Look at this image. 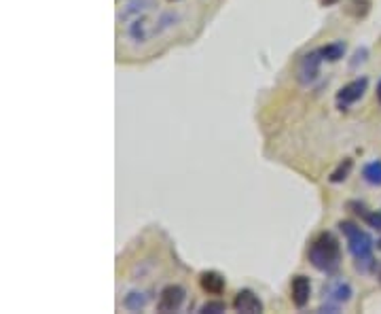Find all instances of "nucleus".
I'll use <instances>...</instances> for the list:
<instances>
[{"mask_svg": "<svg viewBox=\"0 0 381 314\" xmlns=\"http://www.w3.org/2000/svg\"><path fill=\"white\" fill-rule=\"evenodd\" d=\"M155 7H157V0H132V3L127 5L125 13L121 15V22H125V26H127V36L134 38L136 43H144L151 36L159 34V30H161L159 24H163V22L155 24V19L151 15V11Z\"/></svg>", "mask_w": 381, "mask_h": 314, "instance_id": "obj_1", "label": "nucleus"}, {"mask_svg": "<svg viewBox=\"0 0 381 314\" xmlns=\"http://www.w3.org/2000/svg\"><path fill=\"white\" fill-rule=\"evenodd\" d=\"M310 263L324 274H335L341 265V245L330 231L318 233L307 251Z\"/></svg>", "mask_w": 381, "mask_h": 314, "instance_id": "obj_2", "label": "nucleus"}, {"mask_svg": "<svg viewBox=\"0 0 381 314\" xmlns=\"http://www.w3.org/2000/svg\"><path fill=\"white\" fill-rule=\"evenodd\" d=\"M339 229H341L344 236L348 238V249H350V253L354 255L356 261L373 259V247H375V242H373V238H371V236L364 229H360L352 221H341V223H339Z\"/></svg>", "mask_w": 381, "mask_h": 314, "instance_id": "obj_3", "label": "nucleus"}, {"mask_svg": "<svg viewBox=\"0 0 381 314\" xmlns=\"http://www.w3.org/2000/svg\"><path fill=\"white\" fill-rule=\"evenodd\" d=\"M322 295L324 306L320 308V312H339V308L352 299V287L344 279H332L328 285H324Z\"/></svg>", "mask_w": 381, "mask_h": 314, "instance_id": "obj_4", "label": "nucleus"}, {"mask_svg": "<svg viewBox=\"0 0 381 314\" xmlns=\"http://www.w3.org/2000/svg\"><path fill=\"white\" fill-rule=\"evenodd\" d=\"M366 88H369V78L366 76L354 78V81H350L348 85H344L341 90H339V94H337V106L341 108V110H348L354 102H358L364 96Z\"/></svg>", "mask_w": 381, "mask_h": 314, "instance_id": "obj_5", "label": "nucleus"}, {"mask_svg": "<svg viewBox=\"0 0 381 314\" xmlns=\"http://www.w3.org/2000/svg\"><path fill=\"white\" fill-rule=\"evenodd\" d=\"M324 62V58L320 56V49L316 51H310L301 58L299 62V68H296V78L303 83V85H310L316 81V76L320 72V64Z\"/></svg>", "mask_w": 381, "mask_h": 314, "instance_id": "obj_6", "label": "nucleus"}, {"mask_svg": "<svg viewBox=\"0 0 381 314\" xmlns=\"http://www.w3.org/2000/svg\"><path fill=\"white\" fill-rule=\"evenodd\" d=\"M185 289L180 285H167L161 289L159 301H157V310L159 312H176L183 301H185Z\"/></svg>", "mask_w": 381, "mask_h": 314, "instance_id": "obj_7", "label": "nucleus"}, {"mask_svg": "<svg viewBox=\"0 0 381 314\" xmlns=\"http://www.w3.org/2000/svg\"><path fill=\"white\" fill-rule=\"evenodd\" d=\"M310 295H312V283L307 276L299 274V276H294L292 283H290V297H292V304L296 308H305L307 301H310Z\"/></svg>", "mask_w": 381, "mask_h": 314, "instance_id": "obj_8", "label": "nucleus"}, {"mask_svg": "<svg viewBox=\"0 0 381 314\" xmlns=\"http://www.w3.org/2000/svg\"><path fill=\"white\" fill-rule=\"evenodd\" d=\"M233 308L237 312H246V314H259V312H263V301L254 291L242 289L233 299Z\"/></svg>", "mask_w": 381, "mask_h": 314, "instance_id": "obj_9", "label": "nucleus"}, {"mask_svg": "<svg viewBox=\"0 0 381 314\" xmlns=\"http://www.w3.org/2000/svg\"><path fill=\"white\" fill-rule=\"evenodd\" d=\"M199 285L210 295H221L225 291V276L219 272H201L199 274Z\"/></svg>", "mask_w": 381, "mask_h": 314, "instance_id": "obj_10", "label": "nucleus"}, {"mask_svg": "<svg viewBox=\"0 0 381 314\" xmlns=\"http://www.w3.org/2000/svg\"><path fill=\"white\" fill-rule=\"evenodd\" d=\"M346 43L344 41H337V43H330V45H324L320 47V56L326 60V62H339L344 56H346Z\"/></svg>", "mask_w": 381, "mask_h": 314, "instance_id": "obj_11", "label": "nucleus"}, {"mask_svg": "<svg viewBox=\"0 0 381 314\" xmlns=\"http://www.w3.org/2000/svg\"><path fill=\"white\" fill-rule=\"evenodd\" d=\"M146 304H149V297H146L144 293H140V291L127 293V297L123 299V306H125L127 310H132V312H138V310L146 308Z\"/></svg>", "mask_w": 381, "mask_h": 314, "instance_id": "obj_12", "label": "nucleus"}, {"mask_svg": "<svg viewBox=\"0 0 381 314\" xmlns=\"http://www.w3.org/2000/svg\"><path fill=\"white\" fill-rule=\"evenodd\" d=\"M362 176L369 185L381 187V162H371L362 168Z\"/></svg>", "mask_w": 381, "mask_h": 314, "instance_id": "obj_13", "label": "nucleus"}, {"mask_svg": "<svg viewBox=\"0 0 381 314\" xmlns=\"http://www.w3.org/2000/svg\"><path fill=\"white\" fill-rule=\"evenodd\" d=\"M352 166H354V162H352V160H344L341 164H339V166L332 170V174H330V183H344V181L350 176Z\"/></svg>", "mask_w": 381, "mask_h": 314, "instance_id": "obj_14", "label": "nucleus"}, {"mask_svg": "<svg viewBox=\"0 0 381 314\" xmlns=\"http://www.w3.org/2000/svg\"><path fill=\"white\" fill-rule=\"evenodd\" d=\"M350 13L354 15V17H364L366 13H369V7H371V3L369 0H350Z\"/></svg>", "mask_w": 381, "mask_h": 314, "instance_id": "obj_15", "label": "nucleus"}, {"mask_svg": "<svg viewBox=\"0 0 381 314\" xmlns=\"http://www.w3.org/2000/svg\"><path fill=\"white\" fill-rule=\"evenodd\" d=\"M227 310V304L225 301H221V299H217V301H205L201 308H199V312H203V314H219V312H225Z\"/></svg>", "mask_w": 381, "mask_h": 314, "instance_id": "obj_16", "label": "nucleus"}, {"mask_svg": "<svg viewBox=\"0 0 381 314\" xmlns=\"http://www.w3.org/2000/svg\"><path fill=\"white\" fill-rule=\"evenodd\" d=\"M348 208L354 213V215H360L362 219L369 215V208H366V204H362V202H356V200H352V202H348Z\"/></svg>", "mask_w": 381, "mask_h": 314, "instance_id": "obj_17", "label": "nucleus"}, {"mask_svg": "<svg viewBox=\"0 0 381 314\" xmlns=\"http://www.w3.org/2000/svg\"><path fill=\"white\" fill-rule=\"evenodd\" d=\"M364 221H366V225H369V227H373V229H379V231H381V213H369V215L364 217Z\"/></svg>", "mask_w": 381, "mask_h": 314, "instance_id": "obj_18", "label": "nucleus"}, {"mask_svg": "<svg viewBox=\"0 0 381 314\" xmlns=\"http://www.w3.org/2000/svg\"><path fill=\"white\" fill-rule=\"evenodd\" d=\"M366 56H369V49H364V47H362V49H358V51L354 53V60L350 62V68L354 70V68H356L358 64H362V62L366 60Z\"/></svg>", "mask_w": 381, "mask_h": 314, "instance_id": "obj_19", "label": "nucleus"}, {"mask_svg": "<svg viewBox=\"0 0 381 314\" xmlns=\"http://www.w3.org/2000/svg\"><path fill=\"white\" fill-rule=\"evenodd\" d=\"M318 3H320L322 7H332V5L339 3V0H318Z\"/></svg>", "mask_w": 381, "mask_h": 314, "instance_id": "obj_20", "label": "nucleus"}, {"mask_svg": "<svg viewBox=\"0 0 381 314\" xmlns=\"http://www.w3.org/2000/svg\"><path fill=\"white\" fill-rule=\"evenodd\" d=\"M377 100L381 102V81L377 83Z\"/></svg>", "mask_w": 381, "mask_h": 314, "instance_id": "obj_21", "label": "nucleus"}, {"mask_svg": "<svg viewBox=\"0 0 381 314\" xmlns=\"http://www.w3.org/2000/svg\"><path fill=\"white\" fill-rule=\"evenodd\" d=\"M377 249H379V251H381V238H379V240H377Z\"/></svg>", "mask_w": 381, "mask_h": 314, "instance_id": "obj_22", "label": "nucleus"}, {"mask_svg": "<svg viewBox=\"0 0 381 314\" xmlns=\"http://www.w3.org/2000/svg\"><path fill=\"white\" fill-rule=\"evenodd\" d=\"M379 285H381V270H379Z\"/></svg>", "mask_w": 381, "mask_h": 314, "instance_id": "obj_23", "label": "nucleus"}]
</instances>
